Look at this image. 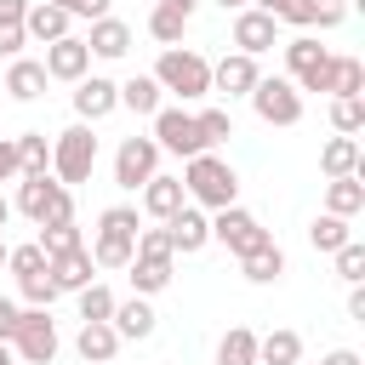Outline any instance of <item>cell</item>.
Returning a JSON list of instances; mask_svg holds the SVG:
<instances>
[{
  "instance_id": "6da1fadb",
  "label": "cell",
  "mask_w": 365,
  "mask_h": 365,
  "mask_svg": "<svg viewBox=\"0 0 365 365\" xmlns=\"http://www.w3.org/2000/svg\"><path fill=\"white\" fill-rule=\"evenodd\" d=\"M182 194H188V205H200V211H222V205H240V177H234V165L222 160V154H194L188 165H182Z\"/></svg>"
},
{
  "instance_id": "7a4b0ae2",
  "label": "cell",
  "mask_w": 365,
  "mask_h": 365,
  "mask_svg": "<svg viewBox=\"0 0 365 365\" xmlns=\"http://www.w3.org/2000/svg\"><path fill=\"white\" fill-rule=\"evenodd\" d=\"M137 228H143V217L131 211V205H108L103 217H97V234H91V262L97 268H131V257H137Z\"/></svg>"
},
{
  "instance_id": "3957f363",
  "label": "cell",
  "mask_w": 365,
  "mask_h": 365,
  "mask_svg": "<svg viewBox=\"0 0 365 365\" xmlns=\"http://www.w3.org/2000/svg\"><path fill=\"white\" fill-rule=\"evenodd\" d=\"M154 86L182 97V103H200V97H211V63L188 46H165L160 63H154Z\"/></svg>"
},
{
  "instance_id": "277c9868",
  "label": "cell",
  "mask_w": 365,
  "mask_h": 365,
  "mask_svg": "<svg viewBox=\"0 0 365 365\" xmlns=\"http://www.w3.org/2000/svg\"><path fill=\"white\" fill-rule=\"evenodd\" d=\"M91 171H97V137H91V125L74 120L68 131L51 137V177L63 188H80V182H91Z\"/></svg>"
},
{
  "instance_id": "5b68a950",
  "label": "cell",
  "mask_w": 365,
  "mask_h": 365,
  "mask_svg": "<svg viewBox=\"0 0 365 365\" xmlns=\"http://www.w3.org/2000/svg\"><path fill=\"white\" fill-rule=\"evenodd\" d=\"M17 211H23L29 222H40V228H51V222H74V188H63L51 171L23 177V182H17Z\"/></svg>"
},
{
  "instance_id": "8992f818",
  "label": "cell",
  "mask_w": 365,
  "mask_h": 365,
  "mask_svg": "<svg viewBox=\"0 0 365 365\" xmlns=\"http://www.w3.org/2000/svg\"><path fill=\"white\" fill-rule=\"evenodd\" d=\"M11 354H17V365H51L57 359V319H51V308H23Z\"/></svg>"
},
{
  "instance_id": "52a82bcc",
  "label": "cell",
  "mask_w": 365,
  "mask_h": 365,
  "mask_svg": "<svg viewBox=\"0 0 365 365\" xmlns=\"http://www.w3.org/2000/svg\"><path fill=\"white\" fill-rule=\"evenodd\" d=\"M211 240H217V245H228L234 257H251V251H262L274 234H268L245 205H222V211H211Z\"/></svg>"
},
{
  "instance_id": "ba28073f",
  "label": "cell",
  "mask_w": 365,
  "mask_h": 365,
  "mask_svg": "<svg viewBox=\"0 0 365 365\" xmlns=\"http://www.w3.org/2000/svg\"><path fill=\"white\" fill-rule=\"evenodd\" d=\"M251 108H257L262 125H297L302 120V91L274 74V80H257L251 86Z\"/></svg>"
},
{
  "instance_id": "9c48e42d",
  "label": "cell",
  "mask_w": 365,
  "mask_h": 365,
  "mask_svg": "<svg viewBox=\"0 0 365 365\" xmlns=\"http://www.w3.org/2000/svg\"><path fill=\"white\" fill-rule=\"evenodd\" d=\"M154 143H160V154H177V160H194V154H205L200 120H194L188 108H160V114H154Z\"/></svg>"
},
{
  "instance_id": "30bf717a",
  "label": "cell",
  "mask_w": 365,
  "mask_h": 365,
  "mask_svg": "<svg viewBox=\"0 0 365 365\" xmlns=\"http://www.w3.org/2000/svg\"><path fill=\"white\" fill-rule=\"evenodd\" d=\"M285 68H291V86H297V91H325L331 51H325L314 34H297V40H285Z\"/></svg>"
},
{
  "instance_id": "8fae6325",
  "label": "cell",
  "mask_w": 365,
  "mask_h": 365,
  "mask_svg": "<svg viewBox=\"0 0 365 365\" xmlns=\"http://www.w3.org/2000/svg\"><path fill=\"white\" fill-rule=\"evenodd\" d=\"M148 177H160V143H154V137H125V143L114 148V182L137 194Z\"/></svg>"
},
{
  "instance_id": "7c38bea8",
  "label": "cell",
  "mask_w": 365,
  "mask_h": 365,
  "mask_svg": "<svg viewBox=\"0 0 365 365\" xmlns=\"http://www.w3.org/2000/svg\"><path fill=\"white\" fill-rule=\"evenodd\" d=\"M120 108V86L108 80V74H86L80 86H74V114H80V125H97V120H108Z\"/></svg>"
},
{
  "instance_id": "4fadbf2b",
  "label": "cell",
  "mask_w": 365,
  "mask_h": 365,
  "mask_svg": "<svg viewBox=\"0 0 365 365\" xmlns=\"http://www.w3.org/2000/svg\"><path fill=\"white\" fill-rule=\"evenodd\" d=\"M234 46L245 57H262V51L279 46V23L268 11H257V6H245V11H234Z\"/></svg>"
},
{
  "instance_id": "5bb4252c",
  "label": "cell",
  "mask_w": 365,
  "mask_h": 365,
  "mask_svg": "<svg viewBox=\"0 0 365 365\" xmlns=\"http://www.w3.org/2000/svg\"><path fill=\"white\" fill-rule=\"evenodd\" d=\"M46 80H68V86H80L86 74H91V51H86V40L80 34H68V40H57V46H46Z\"/></svg>"
},
{
  "instance_id": "9a60e30c",
  "label": "cell",
  "mask_w": 365,
  "mask_h": 365,
  "mask_svg": "<svg viewBox=\"0 0 365 365\" xmlns=\"http://www.w3.org/2000/svg\"><path fill=\"white\" fill-rule=\"evenodd\" d=\"M257 80H262V68H257V57H245V51H228L222 63H211V91H217V97H251Z\"/></svg>"
},
{
  "instance_id": "2e32d148",
  "label": "cell",
  "mask_w": 365,
  "mask_h": 365,
  "mask_svg": "<svg viewBox=\"0 0 365 365\" xmlns=\"http://www.w3.org/2000/svg\"><path fill=\"white\" fill-rule=\"evenodd\" d=\"M165 234H171V251H177V257H194V251H205V245H211V211L182 205V211L165 222Z\"/></svg>"
},
{
  "instance_id": "e0dca14e",
  "label": "cell",
  "mask_w": 365,
  "mask_h": 365,
  "mask_svg": "<svg viewBox=\"0 0 365 365\" xmlns=\"http://www.w3.org/2000/svg\"><path fill=\"white\" fill-rule=\"evenodd\" d=\"M23 34H29V40H40V46H57V40H68V34H74V17H68L63 6H51V0H29Z\"/></svg>"
},
{
  "instance_id": "ac0fdd59",
  "label": "cell",
  "mask_w": 365,
  "mask_h": 365,
  "mask_svg": "<svg viewBox=\"0 0 365 365\" xmlns=\"http://www.w3.org/2000/svg\"><path fill=\"white\" fill-rule=\"evenodd\" d=\"M108 325H114V336H120V342H143V336H154L160 314L148 308V297H125V302H114Z\"/></svg>"
},
{
  "instance_id": "d6986e66",
  "label": "cell",
  "mask_w": 365,
  "mask_h": 365,
  "mask_svg": "<svg viewBox=\"0 0 365 365\" xmlns=\"http://www.w3.org/2000/svg\"><path fill=\"white\" fill-rule=\"evenodd\" d=\"M182 205H188L182 177H148V182H143V211H148L154 222H171Z\"/></svg>"
},
{
  "instance_id": "ffe728a7",
  "label": "cell",
  "mask_w": 365,
  "mask_h": 365,
  "mask_svg": "<svg viewBox=\"0 0 365 365\" xmlns=\"http://www.w3.org/2000/svg\"><path fill=\"white\" fill-rule=\"evenodd\" d=\"M74 348H80V359H86V365H114V354H120V336H114V325H108V319H80V336H74Z\"/></svg>"
},
{
  "instance_id": "44dd1931",
  "label": "cell",
  "mask_w": 365,
  "mask_h": 365,
  "mask_svg": "<svg viewBox=\"0 0 365 365\" xmlns=\"http://www.w3.org/2000/svg\"><path fill=\"white\" fill-rule=\"evenodd\" d=\"M86 40V51L91 57H103V63H114V57H125L131 51V29L120 23V17H97L91 23V34H80Z\"/></svg>"
},
{
  "instance_id": "7402d4cb",
  "label": "cell",
  "mask_w": 365,
  "mask_h": 365,
  "mask_svg": "<svg viewBox=\"0 0 365 365\" xmlns=\"http://www.w3.org/2000/svg\"><path fill=\"white\" fill-rule=\"evenodd\" d=\"M46 268H51V285H57V291H86V285L97 279V262H91V251H86V245H80V251L51 257Z\"/></svg>"
},
{
  "instance_id": "603a6c76",
  "label": "cell",
  "mask_w": 365,
  "mask_h": 365,
  "mask_svg": "<svg viewBox=\"0 0 365 365\" xmlns=\"http://www.w3.org/2000/svg\"><path fill=\"white\" fill-rule=\"evenodd\" d=\"M319 171H325V177H359V171H365L359 137H331V143L319 148Z\"/></svg>"
},
{
  "instance_id": "cb8c5ba5",
  "label": "cell",
  "mask_w": 365,
  "mask_h": 365,
  "mask_svg": "<svg viewBox=\"0 0 365 365\" xmlns=\"http://www.w3.org/2000/svg\"><path fill=\"white\" fill-rule=\"evenodd\" d=\"M160 97H165V91L154 86V74H131V80H120V108H131V114H148V120H154V114L165 108Z\"/></svg>"
},
{
  "instance_id": "d4e9b609",
  "label": "cell",
  "mask_w": 365,
  "mask_h": 365,
  "mask_svg": "<svg viewBox=\"0 0 365 365\" xmlns=\"http://www.w3.org/2000/svg\"><path fill=\"white\" fill-rule=\"evenodd\" d=\"M6 91H11L17 103H34V97L46 91V68H40L34 57H11V68H6Z\"/></svg>"
},
{
  "instance_id": "484cf974",
  "label": "cell",
  "mask_w": 365,
  "mask_h": 365,
  "mask_svg": "<svg viewBox=\"0 0 365 365\" xmlns=\"http://www.w3.org/2000/svg\"><path fill=\"white\" fill-rule=\"evenodd\" d=\"M325 211L331 217H359L365 211V182L359 177H331L325 182Z\"/></svg>"
},
{
  "instance_id": "4316f807",
  "label": "cell",
  "mask_w": 365,
  "mask_h": 365,
  "mask_svg": "<svg viewBox=\"0 0 365 365\" xmlns=\"http://www.w3.org/2000/svg\"><path fill=\"white\" fill-rule=\"evenodd\" d=\"M240 274L251 279V285H274V279H285V251L268 240L262 251H251V257H240Z\"/></svg>"
},
{
  "instance_id": "83f0119b",
  "label": "cell",
  "mask_w": 365,
  "mask_h": 365,
  "mask_svg": "<svg viewBox=\"0 0 365 365\" xmlns=\"http://www.w3.org/2000/svg\"><path fill=\"white\" fill-rule=\"evenodd\" d=\"M325 91H331V97H359V91H365V63H359V57H331Z\"/></svg>"
},
{
  "instance_id": "f1b7e54d",
  "label": "cell",
  "mask_w": 365,
  "mask_h": 365,
  "mask_svg": "<svg viewBox=\"0 0 365 365\" xmlns=\"http://www.w3.org/2000/svg\"><path fill=\"white\" fill-rule=\"evenodd\" d=\"M302 359V336L297 331H268L257 336V365H297Z\"/></svg>"
},
{
  "instance_id": "f546056e",
  "label": "cell",
  "mask_w": 365,
  "mask_h": 365,
  "mask_svg": "<svg viewBox=\"0 0 365 365\" xmlns=\"http://www.w3.org/2000/svg\"><path fill=\"white\" fill-rule=\"evenodd\" d=\"M23 17H29V0H0V57H17L29 46Z\"/></svg>"
},
{
  "instance_id": "4dcf8cb0",
  "label": "cell",
  "mask_w": 365,
  "mask_h": 365,
  "mask_svg": "<svg viewBox=\"0 0 365 365\" xmlns=\"http://www.w3.org/2000/svg\"><path fill=\"white\" fill-rule=\"evenodd\" d=\"M348 240H354L348 217H331V211H319V217H314V228H308V245H314V251H331V257H336Z\"/></svg>"
},
{
  "instance_id": "1f68e13d",
  "label": "cell",
  "mask_w": 365,
  "mask_h": 365,
  "mask_svg": "<svg viewBox=\"0 0 365 365\" xmlns=\"http://www.w3.org/2000/svg\"><path fill=\"white\" fill-rule=\"evenodd\" d=\"M148 34H154L160 46H182V34H188V11L154 0V11H148Z\"/></svg>"
},
{
  "instance_id": "d6a6232c",
  "label": "cell",
  "mask_w": 365,
  "mask_h": 365,
  "mask_svg": "<svg viewBox=\"0 0 365 365\" xmlns=\"http://www.w3.org/2000/svg\"><path fill=\"white\" fill-rule=\"evenodd\" d=\"M11 143H17V165H23V177L51 171V143H46V131H23V137H11Z\"/></svg>"
},
{
  "instance_id": "836d02e7",
  "label": "cell",
  "mask_w": 365,
  "mask_h": 365,
  "mask_svg": "<svg viewBox=\"0 0 365 365\" xmlns=\"http://www.w3.org/2000/svg\"><path fill=\"white\" fill-rule=\"evenodd\" d=\"M217 365H257V331L251 325H234L217 342Z\"/></svg>"
},
{
  "instance_id": "e575fe53",
  "label": "cell",
  "mask_w": 365,
  "mask_h": 365,
  "mask_svg": "<svg viewBox=\"0 0 365 365\" xmlns=\"http://www.w3.org/2000/svg\"><path fill=\"white\" fill-rule=\"evenodd\" d=\"M131 291L137 297H154V291H165L171 285V262H148V257H131Z\"/></svg>"
},
{
  "instance_id": "d590c367",
  "label": "cell",
  "mask_w": 365,
  "mask_h": 365,
  "mask_svg": "<svg viewBox=\"0 0 365 365\" xmlns=\"http://www.w3.org/2000/svg\"><path fill=\"white\" fill-rule=\"evenodd\" d=\"M331 131L336 137H359L365 131V97H331Z\"/></svg>"
},
{
  "instance_id": "8d00e7d4",
  "label": "cell",
  "mask_w": 365,
  "mask_h": 365,
  "mask_svg": "<svg viewBox=\"0 0 365 365\" xmlns=\"http://www.w3.org/2000/svg\"><path fill=\"white\" fill-rule=\"evenodd\" d=\"M34 245H40V251H46V262H51V257H63V251H80L86 240H80V228H74V222H51V228H40V240H34Z\"/></svg>"
},
{
  "instance_id": "74e56055",
  "label": "cell",
  "mask_w": 365,
  "mask_h": 365,
  "mask_svg": "<svg viewBox=\"0 0 365 365\" xmlns=\"http://www.w3.org/2000/svg\"><path fill=\"white\" fill-rule=\"evenodd\" d=\"M194 120H200L205 148H217V143H228V137H234V114H228V108H200Z\"/></svg>"
},
{
  "instance_id": "f35d334b",
  "label": "cell",
  "mask_w": 365,
  "mask_h": 365,
  "mask_svg": "<svg viewBox=\"0 0 365 365\" xmlns=\"http://www.w3.org/2000/svg\"><path fill=\"white\" fill-rule=\"evenodd\" d=\"M137 257H148V262H177L165 222H160V228H137Z\"/></svg>"
},
{
  "instance_id": "ab89813d",
  "label": "cell",
  "mask_w": 365,
  "mask_h": 365,
  "mask_svg": "<svg viewBox=\"0 0 365 365\" xmlns=\"http://www.w3.org/2000/svg\"><path fill=\"white\" fill-rule=\"evenodd\" d=\"M6 268L17 274V279H29V274H46V251L29 240V245H6Z\"/></svg>"
},
{
  "instance_id": "60d3db41",
  "label": "cell",
  "mask_w": 365,
  "mask_h": 365,
  "mask_svg": "<svg viewBox=\"0 0 365 365\" xmlns=\"http://www.w3.org/2000/svg\"><path fill=\"white\" fill-rule=\"evenodd\" d=\"M74 297H80V319H108V314H114V302H120V297H114L108 285H97V279H91L86 291H74Z\"/></svg>"
},
{
  "instance_id": "b9f144b4",
  "label": "cell",
  "mask_w": 365,
  "mask_h": 365,
  "mask_svg": "<svg viewBox=\"0 0 365 365\" xmlns=\"http://www.w3.org/2000/svg\"><path fill=\"white\" fill-rule=\"evenodd\" d=\"M17 291H23V302H29V308H51V302L63 297V291L51 285V268H46V274H29V279H17Z\"/></svg>"
},
{
  "instance_id": "7bdbcfd3",
  "label": "cell",
  "mask_w": 365,
  "mask_h": 365,
  "mask_svg": "<svg viewBox=\"0 0 365 365\" xmlns=\"http://www.w3.org/2000/svg\"><path fill=\"white\" fill-rule=\"evenodd\" d=\"M336 279H348V285L365 279V245H359V240H348V245L336 251Z\"/></svg>"
},
{
  "instance_id": "ee69618b",
  "label": "cell",
  "mask_w": 365,
  "mask_h": 365,
  "mask_svg": "<svg viewBox=\"0 0 365 365\" xmlns=\"http://www.w3.org/2000/svg\"><path fill=\"white\" fill-rule=\"evenodd\" d=\"M348 17V0H314V29H336Z\"/></svg>"
},
{
  "instance_id": "f6af8a7d",
  "label": "cell",
  "mask_w": 365,
  "mask_h": 365,
  "mask_svg": "<svg viewBox=\"0 0 365 365\" xmlns=\"http://www.w3.org/2000/svg\"><path fill=\"white\" fill-rule=\"evenodd\" d=\"M51 6H63L68 17H86V23H97V17H108V0H51Z\"/></svg>"
},
{
  "instance_id": "bcb514c9",
  "label": "cell",
  "mask_w": 365,
  "mask_h": 365,
  "mask_svg": "<svg viewBox=\"0 0 365 365\" xmlns=\"http://www.w3.org/2000/svg\"><path fill=\"white\" fill-rule=\"evenodd\" d=\"M17 319H23V302L0 297V342H6V348H11V336H17Z\"/></svg>"
},
{
  "instance_id": "7dc6e473",
  "label": "cell",
  "mask_w": 365,
  "mask_h": 365,
  "mask_svg": "<svg viewBox=\"0 0 365 365\" xmlns=\"http://www.w3.org/2000/svg\"><path fill=\"white\" fill-rule=\"evenodd\" d=\"M11 177H23V165H17V143L0 137V182H11Z\"/></svg>"
},
{
  "instance_id": "c3c4849f",
  "label": "cell",
  "mask_w": 365,
  "mask_h": 365,
  "mask_svg": "<svg viewBox=\"0 0 365 365\" xmlns=\"http://www.w3.org/2000/svg\"><path fill=\"white\" fill-rule=\"evenodd\" d=\"M279 23H297V29H314V0H297V6H291V11L279 17Z\"/></svg>"
},
{
  "instance_id": "681fc988",
  "label": "cell",
  "mask_w": 365,
  "mask_h": 365,
  "mask_svg": "<svg viewBox=\"0 0 365 365\" xmlns=\"http://www.w3.org/2000/svg\"><path fill=\"white\" fill-rule=\"evenodd\" d=\"M251 6H257V11H268V17H274V23H279V17H285V11H291V6H297V0H251Z\"/></svg>"
},
{
  "instance_id": "f907efd6",
  "label": "cell",
  "mask_w": 365,
  "mask_h": 365,
  "mask_svg": "<svg viewBox=\"0 0 365 365\" xmlns=\"http://www.w3.org/2000/svg\"><path fill=\"white\" fill-rule=\"evenodd\" d=\"M319 365H365V359H359V354H354V348H331V354H325V359H319Z\"/></svg>"
},
{
  "instance_id": "816d5d0a",
  "label": "cell",
  "mask_w": 365,
  "mask_h": 365,
  "mask_svg": "<svg viewBox=\"0 0 365 365\" xmlns=\"http://www.w3.org/2000/svg\"><path fill=\"white\" fill-rule=\"evenodd\" d=\"M348 319H359V325H365V291H359V285L348 291Z\"/></svg>"
},
{
  "instance_id": "f5cc1de1",
  "label": "cell",
  "mask_w": 365,
  "mask_h": 365,
  "mask_svg": "<svg viewBox=\"0 0 365 365\" xmlns=\"http://www.w3.org/2000/svg\"><path fill=\"white\" fill-rule=\"evenodd\" d=\"M160 6H177V11H188V17H194V6H200V0H160Z\"/></svg>"
},
{
  "instance_id": "db71d44e",
  "label": "cell",
  "mask_w": 365,
  "mask_h": 365,
  "mask_svg": "<svg viewBox=\"0 0 365 365\" xmlns=\"http://www.w3.org/2000/svg\"><path fill=\"white\" fill-rule=\"evenodd\" d=\"M217 6H222V11H245L251 0H217Z\"/></svg>"
},
{
  "instance_id": "11a10c76",
  "label": "cell",
  "mask_w": 365,
  "mask_h": 365,
  "mask_svg": "<svg viewBox=\"0 0 365 365\" xmlns=\"http://www.w3.org/2000/svg\"><path fill=\"white\" fill-rule=\"evenodd\" d=\"M6 222H11V200L0 194V228H6Z\"/></svg>"
},
{
  "instance_id": "9f6ffc18",
  "label": "cell",
  "mask_w": 365,
  "mask_h": 365,
  "mask_svg": "<svg viewBox=\"0 0 365 365\" xmlns=\"http://www.w3.org/2000/svg\"><path fill=\"white\" fill-rule=\"evenodd\" d=\"M0 365H17V354H11V348H6V342H0Z\"/></svg>"
},
{
  "instance_id": "6f0895ef",
  "label": "cell",
  "mask_w": 365,
  "mask_h": 365,
  "mask_svg": "<svg viewBox=\"0 0 365 365\" xmlns=\"http://www.w3.org/2000/svg\"><path fill=\"white\" fill-rule=\"evenodd\" d=\"M0 268H6V240H0Z\"/></svg>"
},
{
  "instance_id": "680465c9",
  "label": "cell",
  "mask_w": 365,
  "mask_h": 365,
  "mask_svg": "<svg viewBox=\"0 0 365 365\" xmlns=\"http://www.w3.org/2000/svg\"><path fill=\"white\" fill-rule=\"evenodd\" d=\"M80 365H86V359H80Z\"/></svg>"
}]
</instances>
